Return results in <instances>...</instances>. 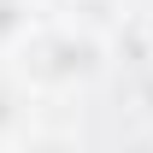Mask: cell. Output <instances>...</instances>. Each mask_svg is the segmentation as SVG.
I'll return each instance as SVG.
<instances>
[{
	"instance_id": "cell-4",
	"label": "cell",
	"mask_w": 153,
	"mask_h": 153,
	"mask_svg": "<svg viewBox=\"0 0 153 153\" xmlns=\"http://www.w3.org/2000/svg\"><path fill=\"white\" fill-rule=\"evenodd\" d=\"M36 153H65V147H59V141H47V147H36Z\"/></svg>"
},
{
	"instance_id": "cell-1",
	"label": "cell",
	"mask_w": 153,
	"mask_h": 153,
	"mask_svg": "<svg viewBox=\"0 0 153 153\" xmlns=\"http://www.w3.org/2000/svg\"><path fill=\"white\" fill-rule=\"evenodd\" d=\"M30 59H36L30 71L41 82H76V76L100 71V41H88V36H47V41H36Z\"/></svg>"
},
{
	"instance_id": "cell-2",
	"label": "cell",
	"mask_w": 153,
	"mask_h": 153,
	"mask_svg": "<svg viewBox=\"0 0 153 153\" xmlns=\"http://www.w3.org/2000/svg\"><path fill=\"white\" fill-rule=\"evenodd\" d=\"M24 30H30V0H0V47L24 41Z\"/></svg>"
},
{
	"instance_id": "cell-3",
	"label": "cell",
	"mask_w": 153,
	"mask_h": 153,
	"mask_svg": "<svg viewBox=\"0 0 153 153\" xmlns=\"http://www.w3.org/2000/svg\"><path fill=\"white\" fill-rule=\"evenodd\" d=\"M18 124V100H12V88H0V135Z\"/></svg>"
}]
</instances>
